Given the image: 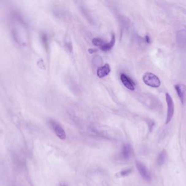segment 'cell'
Listing matches in <instances>:
<instances>
[{"mask_svg": "<svg viewBox=\"0 0 186 186\" xmlns=\"http://www.w3.org/2000/svg\"><path fill=\"white\" fill-rule=\"evenodd\" d=\"M13 21L17 25V27L12 24V35L18 44L24 46V22L17 16L13 17Z\"/></svg>", "mask_w": 186, "mask_h": 186, "instance_id": "cell-1", "label": "cell"}, {"mask_svg": "<svg viewBox=\"0 0 186 186\" xmlns=\"http://www.w3.org/2000/svg\"><path fill=\"white\" fill-rule=\"evenodd\" d=\"M175 89L177 91V94L181 101L182 104H184L186 101V86L184 84H179L175 85Z\"/></svg>", "mask_w": 186, "mask_h": 186, "instance_id": "cell-6", "label": "cell"}, {"mask_svg": "<svg viewBox=\"0 0 186 186\" xmlns=\"http://www.w3.org/2000/svg\"><path fill=\"white\" fill-rule=\"evenodd\" d=\"M131 172V170H123V172H121V174L122 176H126L127 175H128L130 172Z\"/></svg>", "mask_w": 186, "mask_h": 186, "instance_id": "cell-13", "label": "cell"}, {"mask_svg": "<svg viewBox=\"0 0 186 186\" xmlns=\"http://www.w3.org/2000/svg\"><path fill=\"white\" fill-rule=\"evenodd\" d=\"M115 41H116L115 35L113 34L111 41L109 42V43H106L105 44H104L103 46H102L100 48V49L101 50L104 51H107L110 50L114 46Z\"/></svg>", "mask_w": 186, "mask_h": 186, "instance_id": "cell-10", "label": "cell"}, {"mask_svg": "<svg viewBox=\"0 0 186 186\" xmlns=\"http://www.w3.org/2000/svg\"><path fill=\"white\" fill-rule=\"evenodd\" d=\"M145 39H146V42H147V43H150V37L148 36H146V38H145Z\"/></svg>", "mask_w": 186, "mask_h": 186, "instance_id": "cell-14", "label": "cell"}, {"mask_svg": "<svg viewBox=\"0 0 186 186\" xmlns=\"http://www.w3.org/2000/svg\"><path fill=\"white\" fill-rule=\"evenodd\" d=\"M120 79L122 83L127 89H128L131 91L135 90V82H133L132 80L127 75H126L125 74H121L120 75Z\"/></svg>", "mask_w": 186, "mask_h": 186, "instance_id": "cell-7", "label": "cell"}, {"mask_svg": "<svg viewBox=\"0 0 186 186\" xmlns=\"http://www.w3.org/2000/svg\"><path fill=\"white\" fill-rule=\"evenodd\" d=\"M133 149L132 146L128 144L123 145L121 151V155L122 157L125 160H127L130 158L132 155Z\"/></svg>", "mask_w": 186, "mask_h": 186, "instance_id": "cell-8", "label": "cell"}, {"mask_svg": "<svg viewBox=\"0 0 186 186\" xmlns=\"http://www.w3.org/2000/svg\"><path fill=\"white\" fill-rule=\"evenodd\" d=\"M166 158H167V152L165 151V150H163L161 151L157 157V164L160 165L163 164L165 161Z\"/></svg>", "mask_w": 186, "mask_h": 186, "instance_id": "cell-11", "label": "cell"}, {"mask_svg": "<svg viewBox=\"0 0 186 186\" xmlns=\"http://www.w3.org/2000/svg\"><path fill=\"white\" fill-rule=\"evenodd\" d=\"M165 99L167 104V115L166 124L169 123L173 117L174 113V103L172 97L168 93L165 94Z\"/></svg>", "mask_w": 186, "mask_h": 186, "instance_id": "cell-3", "label": "cell"}, {"mask_svg": "<svg viewBox=\"0 0 186 186\" xmlns=\"http://www.w3.org/2000/svg\"><path fill=\"white\" fill-rule=\"evenodd\" d=\"M111 72V68L108 64H106L105 65L100 67L97 71V74L98 77L100 78L105 77L107 75H108L109 73Z\"/></svg>", "mask_w": 186, "mask_h": 186, "instance_id": "cell-9", "label": "cell"}, {"mask_svg": "<svg viewBox=\"0 0 186 186\" xmlns=\"http://www.w3.org/2000/svg\"><path fill=\"white\" fill-rule=\"evenodd\" d=\"M135 165L141 176L144 180L147 182L151 181V175L146 167L142 163L139 161L135 162Z\"/></svg>", "mask_w": 186, "mask_h": 186, "instance_id": "cell-5", "label": "cell"}, {"mask_svg": "<svg viewBox=\"0 0 186 186\" xmlns=\"http://www.w3.org/2000/svg\"><path fill=\"white\" fill-rule=\"evenodd\" d=\"M92 42L95 46H99L100 48H101L102 46H104V44H106V43L102 39L99 38L93 39Z\"/></svg>", "mask_w": 186, "mask_h": 186, "instance_id": "cell-12", "label": "cell"}, {"mask_svg": "<svg viewBox=\"0 0 186 186\" xmlns=\"http://www.w3.org/2000/svg\"><path fill=\"white\" fill-rule=\"evenodd\" d=\"M143 80L146 85L154 88L160 87L161 84L160 79L152 73H145L143 75Z\"/></svg>", "mask_w": 186, "mask_h": 186, "instance_id": "cell-2", "label": "cell"}, {"mask_svg": "<svg viewBox=\"0 0 186 186\" xmlns=\"http://www.w3.org/2000/svg\"><path fill=\"white\" fill-rule=\"evenodd\" d=\"M50 123L55 134L58 138L62 140H65L66 137V133L61 125L53 120H51L50 121Z\"/></svg>", "mask_w": 186, "mask_h": 186, "instance_id": "cell-4", "label": "cell"}]
</instances>
